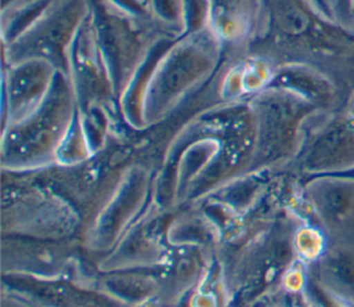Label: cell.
Masks as SVG:
<instances>
[{"mask_svg":"<svg viewBox=\"0 0 354 307\" xmlns=\"http://www.w3.org/2000/svg\"><path fill=\"white\" fill-rule=\"evenodd\" d=\"M310 166L321 176L344 173L354 167V115L347 112L330 119L315 137Z\"/></svg>","mask_w":354,"mask_h":307,"instance_id":"6da1fadb","label":"cell"},{"mask_svg":"<svg viewBox=\"0 0 354 307\" xmlns=\"http://www.w3.org/2000/svg\"><path fill=\"white\" fill-rule=\"evenodd\" d=\"M318 206L333 224L347 220L354 213V180L324 177L318 189Z\"/></svg>","mask_w":354,"mask_h":307,"instance_id":"7a4b0ae2","label":"cell"},{"mask_svg":"<svg viewBox=\"0 0 354 307\" xmlns=\"http://www.w3.org/2000/svg\"><path fill=\"white\" fill-rule=\"evenodd\" d=\"M325 270L346 296L354 297V252L339 249L325 257Z\"/></svg>","mask_w":354,"mask_h":307,"instance_id":"3957f363","label":"cell"},{"mask_svg":"<svg viewBox=\"0 0 354 307\" xmlns=\"http://www.w3.org/2000/svg\"><path fill=\"white\" fill-rule=\"evenodd\" d=\"M335 12L340 21H348L354 14V0H333Z\"/></svg>","mask_w":354,"mask_h":307,"instance_id":"277c9868","label":"cell"},{"mask_svg":"<svg viewBox=\"0 0 354 307\" xmlns=\"http://www.w3.org/2000/svg\"><path fill=\"white\" fill-rule=\"evenodd\" d=\"M319 301L322 307H350L344 299L328 292L319 293Z\"/></svg>","mask_w":354,"mask_h":307,"instance_id":"5b68a950","label":"cell"},{"mask_svg":"<svg viewBox=\"0 0 354 307\" xmlns=\"http://www.w3.org/2000/svg\"><path fill=\"white\" fill-rule=\"evenodd\" d=\"M348 112L354 115V95L351 97V100H350V102H348Z\"/></svg>","mask_w":354,"mask_h":307,"instance_id":"8992f818","label":"cell"}]
</instances>
